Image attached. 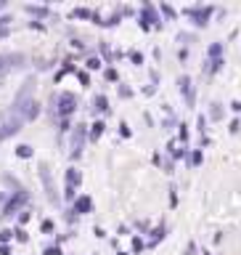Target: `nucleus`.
<instances>
[{"label":"nucleus","instance_id":"f257e3e1","mask_svg":"<svg viewBox=\"0 0 241 255\" xmlns=\"http://www.w3.org/2000/svg\"><path fill=\"white\" fill-rule=\"evenodd\" d=\"M21 125H24V117L13 107L11 109H3V112H0V141L11 138L13 133H19Z\"/></svg>","mask_w":241,"mask_h":255},{"label":"nucleus","instance_id":"f03ea898","mask_svg":"<svg viewBox=\"0 0 241 255\" xmlns=\"http://www.w3.org/2000/svg\"><path fill=\"white\" fill-rule=\"evenodd\" d=\"M21 61H24L21 53H0V77L5 72H11L13 67H21Z\"/></svg>","mask_w":241,"mask_h":255},{"label":"nucleus","instance_id":"7ed1b4c3","mask_svg":"<svg viewBox=\"0 0 241 255\" xmlns=\"http://www.w3.org/2000/svg\"><path fill=\"white\" fill-rule=\"evenodd\" d=\"M40 178H43L45 183V191H48V197H51V202H59V197H56V189H53V181H51V170L43 165L40 167Z\"/></svg>","mask_w":241,"mask_h":255},{"label":"nucleus","instance_id":"20e7f679","mask_svg":"<svg viewBox=\"0 0 241 255\" xmlns=\"http://www.w3.org/2000/svg\"><path fill=\"white\" fill-rule=\"evenodd\" d=\"M59 104H61V107H59L61 115H69V112H75V104H77V99H75L72 93H61V96H59Z\"/></svg>","mask_w":241,"mask_h":255},{"label":"nucleus","instance_id":"39448f33","mask_svg":"<svg viewBox=\"0 0 241 255\" xmlns=\"http://www.w3.org/2000/svg\"><path fill=\"white\" fill-rule=\"evenodd\" d=\"M24 199H27V194H19V197H16V199H11V202L5 205V210H3V215H13L16 210H19V205L24 202Z\"/></svg>","mask_w":241,"mask_h":255},{"label":"nucleus","instance_id":"423d86ee","mask_svg":"<svg viewBox=\"0 0 241 255\" xmlns=\"http://www.w3.org/2000/svg\"><path fill=\"white\" fill-rule=\"evenodd\" d=\"M82 135H85V130H82V125L75 130V141H72V154H80V149H82Z\"/></svg>","mask_w":241,"mask_h":255},{"label":"nucleus","instance_id":"0eeeda50","mask_svg":"<svg viewBox=\"0 0 241 255\" xmlns=\"http://www.w3.org/2000/svg\"><path fill=\"white\" fill-rule=\"evenodd\" d=\"M85 210H90V199H80V202H77V213H85Z\"/></svg>","mask_w":241,"mask_h":255},{"label":"nucleus","instance_id":"6e6552de","mask_svg":"<svg viewBox=\"0 0 241 255\" xmlns=\"http://www.w3.org/2000/svg\"><path fill=\"white\" fill-rule=\"evenodd\" d=\"M16 154H19V157H29L32 149H29V146H19V149H16Z\"/></svg>","mask_w":241,"mask_h":255},{"label":"nucleus","instance_id":"1a4fd4ad","mask_svg":"<svg viewBox=\"0 0 241 255\" xmlns=\"http://www.w3.org/2000/svg\"><path fill=\"white\" fill-rule=\"evenodd\" d=\"M101 128H103L101 123H98V125H93V135H90V138H98V135H101Z\"/></svg>","mask_w":241,"mask_h":255},{"label":"nucleus","instance_id":"9d476101","mask_svg":"<svg viewBox=\"0 0 241 255\" xmlns=\"http://www.w3.org/2000/svg\"><path fill=\"white\" fill-rule=\"evenodd\" d=\"M11 239V231H0V242H8Z\"/></svg>","mask_w":241,"mask_h":255},{"label":"nucleus","instance_id":"9b49d317","mask_svg":"<svg viewBox=\"0 0 241 255\" xmlns=\"http://www.w3.org/2000/svg\"><path fill=\"white\" fill-rule=\"evenodd\" d=\"M0 202H3V194H0Z\"/></svg>","mask_w":241,"mask_h":255}]
</instances>
